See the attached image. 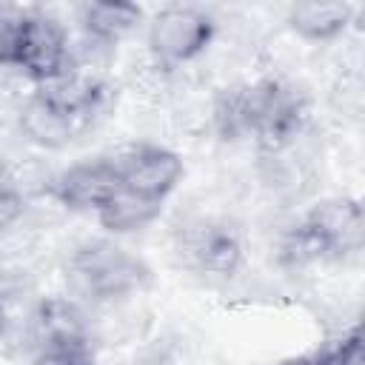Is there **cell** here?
I'll use <instances>...</instances> for the list:
<instances>
[{
  "mask_svg": "<svg viewBox=\"0 0 365 365\" xmlns=\"http://www.w3.org/2000/svg\"><path fill=\"white\" fill-rule=\"evenodd\" d=\"M365 240L362 205L348 197L311 205L279 240V259L291 268H305L325 259L359 254Z\"/></svg>",
  "mask_w": 365,
  "mask_h": 365,
  "instance_id": "6da1fadb",
  "label": "cell"
},
{
  "mask_svg": "<svg viewBox=\"0 0 365 365\" xmlns=\"http://www.w3.org/2000/svg\"><path fill=\"white\" fill-rule=\"evenodd\" d=\"M242 128L262 154L291 148L308 128V97L282 77L240 83Z\"/></svg>",
  "mask_w": 365,
  "mask_h": 365,
  "instance_id": "7a4b0ae2",
  "label": "cell"
},
{
  "mask_svg": "<svg viewBox=\"0 0 365 365\" xmlns=\"http://www.w3.org/2000/svg\"><path fill=\"white\" fill-rule=\"evenodd\" d=\"M66 279L71 291L88 302H114L143 291L148 268L128 248L111 240H91L71 251Z\"/></svg>",
  "mask_w": 365,
  "mask_h": 365,
  "instance_id": "3957f363",
  "label": "cell"
},
{
  "mask_svg": "<svg viewBox=\"0 0 365 365\" xmlns=\"http://www.w3.org/2000/svg\"><path fill=\"white\" fill-rule=\"evenodd\" d=\"M174 251L188 271L228 279L245 259V237L231 217L197 214L177 225Z\"/></svg>",
  "mask_w": 365,
  "mask_h": 365,
  "instance_id": "277c9868",
  "label": "cell"
},
{
  "mask_svg": "<svg viewBox=\"0 0 365 365\" xmlns=\"http://www.w3.org/2000/svg\"><path fill=\"white\" fill-rule=\"evenodd\" d=\"M29 342L37 365H94L88 319L71 299H43L31 314Z\"/></svg>",
  "mask_w": 365,
  "mask_h": 365,
  "instance_id": "5b68a950",
  "label": "cell"
},
{
  "mask_svg": "<svg viewBox=\"0 0 365 365\" xmlns=\"http://www.w3.org/2000/svg\"><path fill=\"white\" fill-rule=\"evenodd\" d=\"M214 20L194 6H165L148 26V51L157 66L177 68L208 48Z\"/></svg>",
  "mask_w": 365,
  "mask_h": 365,
  "instance_id": "8992f818",
  "label": "cell"
},
{
  "mask_svg": "<svg viewBox=\"0 0 365 365\" xmlns=\"http://www.w3.org/2000/svg\"><path fill=\"white\" fill-rule=\"evenodd\" d=\"M120 185L137 197L163 202L182 177V157L154 143H137L114 154Z\"/></svg>",
  "mask_w": 365,
  "mask_h": 365,
  "instance_id": "52a82bcc",
  "label": "cell"
},
{
  "mask_svg": "<svg viewBox=\"0 0 365 365\" xmlns=\"http://www.w3.org/2000/svg\"><path fill=\"white\" fill-rule=\"evenodd\" d=\"M117 188H120V174L114 157H94L51 174L46 191L66 208L97 214Z\"/></svg>",
  "mask_w": 365,
  "mask_h": 365,
  "instance_id": "ba28073f",
  "label": "cell"
},
{
  "mask_svg": "<svg viewBox=\"0 0 365 365\" xmlns=\"http://www.w3.org/2000/svg\"><path fill=\"white\" fill-rule=\"evenodd\" d=\"M14 68L29 74L37 86L60 77L63 71H68L71 68V48H68L66 29L54 17L31 9V17H29V26H26L20 57H17Z\"/></svg>",
  "mask_w": 365,
  "mask_h": 365,
  "instance_id": "9c48e42d",
  "label": "cell"
},
{
  "mask_svg": "<svg viewBox=\"0 0 365 365\" xmlns=\"http://www.w3.org/2000/svg\"><path fill=\"white\" fill-rule=\"evenodd\" d=\"M34 94H40L51 108H57L63 117H68L77 131H83L91 123V117H97L103 111L108 88L94 71H83L71 63V68L63 71L60 77L40 83Z\"/></svg>",
  "mask_w": 365,
  "mask_h": 365,
  "instance_id": "30bf717a",
  "label": "cell"
},
{
  "mask_svg": "<svg viewBox=\"0 0 365 365\" xmlns=\"http://www.w3.org/2000/svg\"><path fill=\"white\" fill-rule=\"evenodd\" d=\"M77 14L91 43L114 46L140 23L143 9L134 3H86L77 9Z\"/></svg>",
  "mask_w": 365,
  "mask_h": 365,
  "instance_id": "8fae6325",
  "label": "cell"
},
{
  "mask_svg": "<svg viewBox=\"0 0 365 365\" xmlns=\"http://www.w3.org/2000/svg\"><path fill=\"white\" fill-rule=\"evenodd\" d=\"M20 128L23 134L43 148H63L68 145L80 131L68 117H63L57 108H51L40 94H31L20 111Z\"/></svg>",
  "mask_w": 365,
  "mask_h": 365,
  "instance_id": "7c38bea8",
  "label": "cell"
},
{
  "mask_svg": "<svg viewBox=\"0 0 365 365\" xmlns=\"http://www.w3.org/2000/svg\"><path fill=\"white\" fill-rule=\"evenodd\" d=\"M354 17L351 3H297L288 11L291 29L305 40H331Z\"/></svg>",
  "mask_w": 365,
  "mask_h": 365,
  "instance_id": "4fadbf2b",
  "label": "cell"
},
{
  "mask_svg": "<svg viewBox=\"0 0 365 365\" xmlns=\"http://www.w3.org/2000/svg\"><path fill=\"white\" fill-rule=\"evenodd\" d=\"M160 211H163V202L137 197L120 185L111 194V200L97 211V220L111 234H128V231H140V228L151 225L160 217Z\"/></svg>",
  "mask_w": 365,
  "mask_h": 365,
  "instance_id": "5bb4252c",
  "label": "cell"
},
{
  "mask_svg": "<svg viewBox=\"0 0 365 365\" xmlns=\"http://www.w3.org/2000/svg\"><path fill=\"white\" fill-rule=\"evenodd\" d=\"M29 17H31V9L0 3V66H11V68L17 66Z\"/></svg>",
  "mask_w": 365,
  "mask_h": 365,
  "instance_id": "9a60e30c",
  "label": "cell"
}]
</instances>
